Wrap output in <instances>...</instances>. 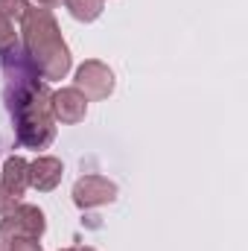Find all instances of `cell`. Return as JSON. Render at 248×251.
Returning a JSON list of instances; mask_svg holds the SVG:
<instances>
[{"mask_svg": "<svg viewBox=\"0 0 248 251\" xmlns=\"http://www.w3.org/2000/svg\"><path fill=\"white\" fill-rule=\"evenodd\" d=\"M15 56V73H9L12 88H9V111L15 117L18 140L29 149H47L56 137V117H53V91L38 82V70L29 64V59L18 56V47L12 50Z\"/></svg>", "mask_w": 248, "mask_h": 251, "instance_id": "cell-1", "label": "cell"}, {"mask_svg": "<svg viewBox=\"0 0 248 251\" xmlns=\"http://www.w3.org/2000/svg\"><path fill=\"white\" fill-rule=\"evenodd\" d=\"M21 21H24L21 32H24L29 64L38 70L41 79H64L70 73V50L64 44L53 12L44 6H35V9H26Z\"/></svg>", "mask_w": 248, "mask_h": 251, "instance_id": "cell-2", "label": "cell"}, {"mask_svg": "<svg viewBox=\"0 0 248 251\" xmlns=\"http://www.w3.org/2000/svg\"><path fill=\"white\" fill-rule=\"evenodd\" d=\"M76 91L85 97V100H105L111 97L114 91V73L111 67L99 59H88L76 67V79H73Z\"/></svg>", "mask_w": 248, "mask_h": 251, "instance_id": "cell-3", "label": "cell"}, {"mask_svg": "<svg viewBox=\"0 0 248 251\" xmlns=\"http://www.w3.org/2000/svg\"><path fill=\"white\" fill-rule=\"evenodd\" d=\"M26 187H29V164H26L21 155L6 158L3 176H0V213H3V216H6L12 207L21 204Z\"/></svg>", "mask_w": 248, "mask_h": 251, "instance_id": "cell-4", "label": "cell"}, {"mask_svg": "<svg viewBox=\"0 0 248 251\" xmlns=\"http://www.w3.org/2000/svg\"><path fill=\"white\" fill-rule=\"evenodd\" d=\"M44 228H47L44 210L35 204H24V201L0 219V237H38L41 240Z\"/></svg>", "mask_w": 248, "mask_h": 251, "instance_id": "cell-5", "label": "cell"}, {"mask_svg": "<svg viewBox=\"0 0 248 251\" xmlns=\"http://www.w3.org/2000/svg\"><path fill=\"white\" fill-rule=\"evenodd\" d=\"M117 199V184L108 181L105 176H82L73 184V201L76 207L88 210V207H99Z\"/></svg>", "mask_w": 248, "mask_h": 251, "instance_id": "cell-6", "label": "cell"}, {"mask_svg": "<svg viewBox=\"0 0 248 251\" xmlns=\"http://www.w3.org/2000/svg\"><path fill=\"white\" fill-rule=\"evenodd\" d=\"M88 114V100L76 91V88H62L53 91V117L62 123H82Z\"/></svg>", "mask_w": 248, "mask_h": 251, "instance_id": "cell-7", "label": "cell"}, {"mask_svg": "<svg viewBox=\"0 0 248 251\" xmlns=\"http://www.w3.org/2000/svg\"><path fill=\"white\" fill-rule=\"evenodd\" d=\"M64 176V167L59 158L53 155H38L32 164H29V187L41 190V193H50V190L59 187Z\"/></svg>", "mask_w": 248, "mask_h": 251, "instance_id": "cell-8", "label": "cell"}, {"mask_svg": "<svg viewBox=\"0 0 248 251\" xmlns=\"http://www.w3.org/2000/svg\"><path fill=\"white\" fill-rule=\"evenodd\" d=\"M64 6L70 9V15H73L76 21L91 24V21H97V18L102 15L105 0H64Z\"/></svg>", "mask_w": 248, "mask_h": 251, "instance_id": "cell-9", "label": "cell"}, {"mask_svg": "<svg viewBox=\"0 0 248 251\" xmlns=\"http://www.w3.org/2000/svg\"><path fill=\"white\" fill-rule=\"evenodd\" d=\"M15 47H18V32H15V26H12V21L0 12V56L12 53Z\"/></svg>", "mask_w": 248, "mask_h": 251, "instance_id": "cell-10", "label": "cell"}, {"mask_svg": "<svg viewBox=\"0 0 248 251\" xmlns=\"http://www.w3.org/2000/svg\"><path fill=\"white\" fill-rule=\"evenodd\" d=\"M26 9H29V0H0V12H3L9 21L24 18V15H26Z\"/></svg>", "mask_w": 248, "mask_h": 251, "instance_id": "cell-11", "label": "cell"}, {"mask_svg": "<svg viewBox=\"0 0 248 251\" xmlns=\"http://www.w3.org/2000/svg\"><path fill=\"white\" fill-rule=\"evenodd\" d=\"M35 3H38V6H44V9H50V12H53L56 6H62V0H35Z\"/></svg>", "mask_w": 248, "mask_h": 251, "instance_id": "cell-12", "label": "cell"}, {"mask_svg": "<svg viewBox=\"0 0 248 251\" xmlns=\"http://www.w3.org/2000/svg\"><path fill=\"white\" fill-rule=\"evenodd\" d=\"M70 251H94L91 246H76V249H70Z\"/></svg>", "mask_w": 248, "mask_h": 251, "instance_id": "cell-13", "label": "cell"}, {"mask_svg": "<svg viewBox=\"0 0 248 251\" xmlns=\"http://www.w3.org/2000/svg\"><path fill=\"white\" fill-rule=\"evenodd\" d=\"M64 251H70V249H64Z\"/></svg>", "mask_w": 248, "mask_h": 251, "instance_id": "cell-14", "label": "cell"}]
</instances>
